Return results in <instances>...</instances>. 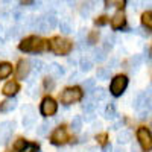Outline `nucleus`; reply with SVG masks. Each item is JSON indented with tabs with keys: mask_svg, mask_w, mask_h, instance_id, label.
<instances>
[{
	"mask_svg": "<svg viewBox=\"0 0 152 152\" xmlns=\"http://www.w3.org/2000/svg\"><path fill=\"white\" fill-rule=\"evenodd\" d=\"M58 26V20L53 14H47V15H43L40 18H34V24H32V29L41 32V34H46L49 31H52Z\"/></svg>",
	"mask_w": 152,
	"mask_h": 152,
	"instance_id": "obj_1",
	"label": "nucleus"
},
{
	"mask_svg": "<svg viewBox=\"0 0 152 152\" xmlns=\"http://www.w3.org/2000/svg\"><path fill=\"white\" fill-rule=\"evenodd\" d=\"M47 41H43L38 37H28L18 44V49L21 52H43L47 49Z\"/></svg>",
	"mask_w": 152,
	"mask_h": 152,
	"instance_id": "obj_2",
	"label": "nucleus"
},
{
	"mask_svg": "<svg viewBox=\"0 0 152 152\" xmlns=\"http://www.w3.org/2000/svg\"><path fill=\"white\" fill-rule=\"evenodd\" d=\"M47 47L52 50L55 55H67L73 49V44L69 40H64V38H61V37H55V38L50 40Z\"/></svg>",
	"mask_w": 152,
	"mask_h": 152,
	"instance_id": "obj_3",
	"label": "nucleus"
},
{
	"mask_svg": "<svg viewBox=\"0 0 152 152\" xmlns=\"http://www.w3.org/2000/svg\"><path fill=\"white\" fill-rule=\"evenodd\" d=\"M81 99H82V91H81V88H78V87H69V88H66V90L61 93V102L66 104V105L79 102Z\"/></svg>",
	"mask_w": 152,
	"mask_h": 152,
	"instance_id": "obj_4",
	"label": "nucleus"
},
{
	"mask_svg": "<svg viewBox=\"0 0 152 152\" xmlns=\"http://www.w3.org/2000/svg\"><path fill=\"white\" fill-rule=\"evenodd\" d=\"M126 87H128V78L123 76V75H119V76H116V78L111 81V84H110V93L113 96L119 97V96L123 94V91L126 90Z\"/></svg>",
	"mask_w": 152,
	"mask_h": 152,
	"instance_id": "obj_5",
	"label": "nucleus"
},
{
	"mask_svg": "<svg viewBox=\"0 0 152 152\" xmlns=\"http://www.w3.org/2000/svg\"><path fill=\"white\" fill-rule=\"evenodd\" d=\"M40 111H41V114L44 117H52L58 111V104L52 97H46V99H43V102H41Z\"/></svg>",
	"mask_w": 152,
	"mask_h": 152,
	"instance_id": "obj_6",
	"label": "nucleus"
},
{
	"mask_svg": "<svg viewBox=\"0 0 152 152\" xmlns=\"http://www.w3.org/2000/svg\"><path fill=\"white\" fill-rule=\"evenodd\" d=\"M15 123L14 122H3L0 123V145H6L9 142V138L12 137V132H14Z\"/></svg>",
	"mask_w": 152,
	"mask_h": 152,
	"instance_id": "obj_7",
	"label": "nucleus"
},
{
	"mask_svg": "<svg viewBox=\"0 0 152 152\" xmlns=\"http://www.w3.org/2000/svg\"><path fill=\"white\" fill-rule=\"evenodd\" d=\"M137 138H138V145H140L145 151H151V148H152V138H151V132L146 128H138Z\"/></svg>",
	"mask_w": 152,
	"mask_h": 152,
	"instance_id": "obj_8",
	"label": "nucleus"
},
{
	"mask_svg": "<svg viewBox=\"0 0 152 152\" xmlns=\"http://www.w3.org/2000/svg\"><path fill=\"white\" fill-rule=\"evenodd\" d=\"M37 120L35 111L32 107H24L23 108V126L24 128H32L34 123Z\"/></svg>",
	"mask_w": 152,
	"mask_h": 152,
	"instance_id": "obj_9",
	"label": "nucleus"
},
{
	"mask_svg": "<svg viewBox=\"0 0 152 152\" xmlns=\"http://www.w3.org/2000/svg\"><path fill=\"white\" fill-rule=\"evenodd\" d=\"M50 140H52V143L53 145H64V143H67V140H69V135H67V131L62 128V126H59V128H56L55 131H53V134H52V137H50Z\"/></svg>",
	"mask_w": 152,
	"mask_h": 152,
	"instance_id": "obj_10",
	"label": "nucleus"
},
{
	"mask_svg": "<svg viewBox=\"0 0 152 152\" xmlns=\"http://www.w3.org/2000/svg\"><path fill=\"white\" fill-rule=\"evenodd\" d=\"M135 110L137 111H145V110H149L151 108V94L148 93H140L135 99Z\"/></svg>",
	"mask_w": 152,
	"mask_h": 152,
	"instance_id": "obj_11",
	"label": "nucleus"
},
{
	"mask_svg": "<svg viewBox=\"0 0 152 152\" xmlns=\"http://www.w3.org/2000/svg\"><path fill=\"white\" fill-rule=\"evenodd\" d=\"M31 73V64H29V61L26 59H21L18 62V66H17V75H18V78L20 79H26L28 76Z\"/></svg>",
	"mask_w": 152,
	"mask_h": 152,
	"instance_id": "obj_12",
	"label": "nucleus"
},
{
	"mask_svg": "<svg viewBox=\"0 0 152 152\" xmlns=\"http://www.w3.org/2000/svg\"><path fill=\"white\" fill-rule=\"evenodd\" d=\"M17 99L9 96V99L3 100V102H0V113H11L17 108Z\"/></svg>",
	"mask_w": 152,
	"mask_h": 152,
	"instance_id": "obj_13",
	"label": "nucleus"
},
{
	"mask_svg": "<svg viewBox=\"0 0 152 152\" xmlns=\"http://www.w3.org/2000/svg\"><path fill=\"white\" fill-rule=\"evenodd\" d=\"M125 21H126L125 14L122 11H117L116 14L113 15V18H111V28L113 29H120V28L125 26Z\"/></svg>",
	"mask_w": 152,
	"mask_h": 152,
	"instance_id": "obj_14",
	"label": "nucleus"
},
{
	"mask_svg": "<svg viewBox=\"0 0 152 152\" xmlns=\"http://www.w3.org/2000/svg\"><path fill=\"white\" fill-rule=\"evenodd\" d=\"M104 117L108 119V120H114L117 117V110H116V104L114 102H110L104 111Z\"/></svg>",
	"mask_w": 152,
	"mask_h": 152,
	"instance_id": "obj_15",
	"label": "nucleus"
},
{
	"mask_svg": "<svg viewBox=\"0 0 152 152\" xmlns=\"http://www.w3.org/2000/svg\"><path fill=\"white\" fill-rule=\"evenodd\" d=\"M47 70H49V75L55 76V78H61V76H64V69H62L59 64H56V62H52Z\"/></svg>",
	"mask_w": 152,
	"mask_h": 152,
	"instance_id": "obj_16",
	"label": "nucleus"
},
{
	"mask_svg": "<svg viewBox=\"0 0 152 152\" xmlns=\"http://www.w3.org/2000/svg\"><path fill=\"white\" fill-rule=\"evenodd\" d=\"M18 90H20V87H18V84H17V82H14V81L8 82V84L3 87V93H5L6 96H14Z\"/></svg>",
	"mask_w": 152,
	"mask_h": 152,
	"instance_id": "obj_17",
	"label": "nucleus"
},
{
	"mask_svg": "<svg viewBox=\"0 0 152 152\" xmlns=\"http://www.w3.org/2000/svg\"><path fill=\"white\" fill-rule=\"evenodd\" d=\"M12 73V66L9 62H2L0 64V79H5Z\"/></svg>",
	"mask_w": 152,
	"mask_h": 152,
	"instance_id": "obj_18",
	"label": "nucleus"
},
{
	"mask_svg": "<svg viewBox=\"0 0 152 152\" xmlns=\"http://www.w3.org/2000/svg\"><path fill=\"white\" fill-rule=\"evenodd\" d=\"M93 97H94L96 102H99V100H107L108 91L105 88H96V90H93Z\"/></svg>",
	"mask_w": 152,
	"mask_h": 152,
	"instance_id": "obj_19",
	"label": "nucleus"
},
{
	"mask_svg": "<svg viewBox=\"0 0 152 152\" xmlns=\"http://www.w3.org/2000/svg\"><path fill=\"white\" fill-rule=\"evenodd\" d=\"M132 140V134L131 131H122L119 135H117V142L120 145H126V143H129Z\"/></svg>",
	"mask_w": 152,
	"mask_h": 152,
	"instance_id": "obj_20",
	"label": "nucleus"
},
{
	"mask_svg": "<svg viewBox=\"0 0 152 152\" xmlns=\"http://www.w3.org/2000/svg\"><path fill=\"white\" fill-rule=\"evenodd\" d=\"M79 67H81V72H90L93 69V61L90 58H82L81 62H79Z\"/></svg>",
	"mask_w": 152,
	"mask_h": 152,
	"instance_id": "obj_21",
	"label": "nucleus"
},
{
	"mask_svg": "<svg viewBox=\"0 0 152 152\" xmlns=\"http://www.w3.org/2000/svg\"><path fill=\"white\" fill-rule=\"evenodd\" d=\"M110 75H111V70L110 69H107V67H100V69H97V79H100V81H107V79H110Z\"/></svg>",
	"mask_w": 152,
	"mask_h": 152,
	"instance_id": "obj_22",
	"label": "nucleus"
},
{
	"mask_svg": "<svg viewBox=\"0 0 152 152\" xmlns=\"http://www.w3.org/2000/svg\"><path fill=\"white\" fill-rule=\"evenodd\" d=\"M58 26H59V31H61L62 34H66V35H69V34L72 32V24H70V21H69L67 18L61 20V23L58 24Z\"/></svg>",
	"mask_w": 152,
	"mask_h": 152,
	"instance_id": "obj_23",
	"label": "nucleus"
},
{
	"mask_svg": "<svg viewBox=\"0 0 152 152\" xmlns=\"http://www.w3.org/2000/svg\"><path fill=\"white\" fill-rule=\"evenodd\" d=\"M142 23H143V26H146L149 31L152 29V14H151V11H146L142 15Z\"/></svg>",
	"mask_w": 152,
	"mask_h": 152,
	"instance_id": "obj_24",
	"label": "nucleus"
},
{
	"mask_svg": "<svg viewBox=\"0 0 152 152\" xmlns=\"http://www.w3.org/2000/svg\"><path fill=\"white\" fill-rule=\"evenodd\" d=\"M29 64L32 66L31 69H34L37 73H40V72L44 70V62L40 61V59H31V61H29Z\"/></svg>",
	"mask_w": 152,
	"mask_h": 152,
	"instance_id": "obj_25",
	"label": "nucleus"
},
{
	"mask_svg": "<svg viewBox=\"0 0 152 152\" xmlns=\"http://www.w3.org/2000/svg\"><path fill=\"white\" fill-rule=\"evenodd\" d=\"M70 126H72V131L73 132H79L81 131V128H82V119L81 117H73V120H72V123H70Z\"/></svg>",
	"mask_w": 152,
	"mask_h": 152,
	"instance_id": "obj_26",
	"label": "nucleus"
},
{
	"mask_svg": "<svg viewBox=\"0 0 152 152\" xmlns=\"http://www.w3.org/2000/svg\"><path fill=\"white\" fill-rule=\"evenodd\" d=\"M82 108L87 113H93V110L96 108V100L94 99H87L85 102H84V105H82Z\"/></svg>",
	"mask_w": 152,
	"mask_h": 152,
	"instance_id": "obj_27",
	"label": "nucleus"
},
{
	"mask_svg": "<svg viewBox=\"0 0 152 152\" xmlns=\"http://www.w3.org/2000/svg\"><path fill=\"white\" fill-rule=\"evenodd\" d=\"M125 5V0H105L107 8H122Z\"/></svg>",
	"mask_w": 152,
	"mask_h": 152,
	"instance_id": "obj_28",
	"label": "nucleus"
},
{
	"mask_svg": "<svg viewBox=\"0 0 152 152\" xmlns=\"http://www.w3.org/2000/svg\"><path fill=\"white\" fill-rule=\"evenodd\" d=\"M94 59H96L97 62L105 61V59H107V53H105V50H104V49H96V50H94Z\"/></svg>",
	"mask_w": 152,
	"mask_h": 152,
	"instance_id": "obj_29",
	"label": "nucleus"
},
{
	"mask_svg": "<svg viewBox=\"0 0 152 152\" xmlns=\"http://www.w3.org/2000/svg\"><path fill=\"white\" fill-rule=\"evenodd\" d=\"M50 126H52V123H50V122H44V123L40 125V128L37 129V132L40 134V135H46L49 132V129H50Z\"/></svg>",
	"mask_w": 152,
	"mask_h": 152,
	"instance_id": "obj_30",
	"label": "nucleus"
},
{
	"mask_svg": "<svg viewBox=\"0 0 152 152\" xmlns=\"http://www.w3.org/2000/svg\"><path fill=\"white\" fill-rule=\"evenodd\" d=\"M38 151V148L35 146V145H32V143H26V145H24L18 152H37Z\"/></svg>",
	"mask_w": 152,
	"mask_h": 152,
	"instance_id": "obj_31",
	"label": "nucleus"
},
{
	"mask_svg": "<svg viewBox=\"0 0 152 152\" xmlns=\"http://www.w3.org/2000/svg\"><path fill=\"white\" fill-rule=\"evenodd\" d=\"M93 11V6H91V2H88L87 5H84V8L81 9V15L82 17H87L88 14H90V12Z\"/></svg>",
	"mask_w": 152,
	"mask_h": 152,
	"instance_id": "obj_32",
	"label": "nucleus"
},
{
	"mask_svg": "<svg viewBox=\"0 0 152 152\" xmlns=\"http://www.w3.org/2000/svg\"><path fill=\"white\" fill-rule=\"evenodd\" d=\"M44 88H46V90H49V91H52L53 88H55V82L50 79V78H46L44 79Z\"/></svg>",
	"mask_w": 152,
	"mask_h": 152,
	"instance_id": "obj_33",
	"label": "nucleus"
},
{
	"mask_svg": "<svg viewBox=\"0 0 152 152\" xmlns=\"http://www.w3.org/2000/svg\"><path fill=\"white\" fill-rule=\"evenodd\" d=\"M107 134L105 132H102V134H97L96 135V140H97V143H100V145H105L107 143Z\"/></svg>",
	"mask_w": 152,
	"mask_h": 152,
	"instance_id": "obj_34",
	"label": "nucleus"
},
{
	"mask_svg": "<svg viewBox=\"0 0 152 152\" xmlns=\"http://www.w3.org/2000/svg\"><path fill=\"white\" fill-rule=\"evenodd\" d=\"M107 23H108V18H107V17H99V18L94 20V24H96V26H105Z\"/></svg>",
	"mask_w": 152,
	"mask_h": 152,
	"instance_id": "obj_35",
	"label": "nucleus"
},
{
	"mask_svg": "<svg viewBox=\"0 0 152 152\" xmlns=\"http://www.w3.org/2000/svg\"><path fill=\"white\" fill-rule=\"evenodd\" d=\"M9 31H11V32H9V35H11L12 38H17V37H20V34H21V31H20V28H18V26L11 28Z\"/></svg>",
	"mask_w": 152,
	"mask_h": 152,
	"instance_id": "obj_36",
	"label": "nucleus"
},
{
	"mask_svg": "<svg viewBox=\"0 0 152 152\" xmlns=\"http://www.w3.org/2000/svg\"><path fill=\"white\" fill-rule=\"evenodd\" d=\"M84 87L88 88V90H93L94 88V79H85L84 81Z\"/></svg>",
	"mask_w": 152,
	"mask_h": 152,
	"instance_id": "obj_37",
	"label": "nucleus"
},
{
	"mask_svg": "<svg viewBox=\"0 0 152 152\" xmlns=\"http://www.w3.org/2000/svg\"><path fill=\"white\" fill-rule=\"evenodd\" d=\"M113 44H114V37H113V35H111V37H107V38H105V47H107V49H108V47L111 49Z\"/></svg>",
	"mask_w": 152,
	"mask_h": 152,
	"instance_id": "obj_38",
	"label": "nucleus"
},
{
	"mask_svg": "<svg viewBox=\"0 0 152 152\" xmlns=\"http://www.w3.org/2000/svg\"><path fill=\"white\" fill-rule=\"evenodd\" d=\"M24 145H26V142H24L23 138H18V142H17V143L14 145V149H15V151L18 152V151H20V149H21V148H23Z\"/></svg>",
	"mask_w": 152,
	"mask_h": 152,
	"instance_id": "obj_39",
	"label": "nucleus"
},
{
	"mask_svg": "<svg viewBox=\"0 0 152 152\" xmlns=\"http://www.w3.org/2000/svg\"><path fill=\"white\" fill-rule=\"evenodd\" d=\"M97 37H99V34H96V32L90 34V37H88V43H90V44H94V41L97 40Z\"/></svg>",
	"mask_w": 152,
	"mask_h": 152,
	"instance_id": "obj_40",
	"label": "nucleus"
},
{
	"mask_svg": "<svg viewBox=\"0 0 152 152\" xmlns=\"http://www.w3.org/2000/svg\"><path fill=\"white\" fill-rule=\"evenodd\" d=\"M131 62H132V64L137 67V66H140V62H142V58L140 56H134L132 59H131Z\"/></svg>",
	"mask_w": 152,
	"mask_h": 152,
	"instance_id": "obj_41",
	"label": "nucleus"
},
{
	"mask_svg": "<svg viewBox=\"0 0 152 152\" xmlns=\"http://www.w3.org/2000/svg\"><path fill=\"white\" fill-rule=\"evenodd\" d=\"M5 40H6V37H5V31H3V28L0 26V43H5Z\"/></svg>",
	"mask_w": 152,
	"mask_h": 152,
	"instance_id": "obj_42",
	"label": "nucleus"
},
{
	"mask_svg": "<svg viewBox=\"0 0 152 152\" xmlns=\"http://www.w3.org/2000/svg\"><path fill=\"white\" fill-rule=\"evenodd\" d=\"M145 58H146L148 62H151V47H148V49L145 50Z\"/></svg>",
	"mask_w": 152,
	"mask_h": 152,
	"instance_id": "obj_43",
	"label": "nucleus"
},
{
	"mask_svg": "<svg viewBox=\"0 0 152 152\" xmlns=\"http://www.w3.org/2000/svg\"><path fill=\"white\" fill-rule=\"evenodd\" d=\"M102 152H113V146H111L110 143H105V146H104Z\"/></svg>",
	"mask_w": 152,
	"mask_h": 152,
	"instance_id": "obj_44",
	"label": "nucleus"
},
{
	"mask_svg": "<svg viewBox=\"0 0 152 152\" xmlns=\"http://www.w3.org/2000/svg\"><path fill=\"white\" fill-rule=\"evenodd\" d=\"M21 3H23L24 6H29V5L34 3V0H21Z\"/></svg>",
	"mask_w": 152,
	"mask_h": 152,
	"instance_id": "obj_45",
	"label": "nucleus"
},
{
	"mask_svg": "<svg viewBox=\"0 0 152 152\" xmlns=\"http://www.w3.org/2000/svg\"><path fill=\"white\" fill-rule=\"evenodd\" d=\"M131 152H138V148H137L135 145H132V148H131Z\"/></svg>",
	"mask_w": 152,
	"mask_h": 152,
	"instance_id": "obj_46",
	"label": "nucleus"
},
{
	"mask_svg": "<svg viewBox=\"0 0 152 152\" xmlns=\"http://www.w3.org/2000/svg\"><path fill=\"white\" fill-rule=\"evenodd\" d=\"M3 3H11V2H14V0H2Z\"/></svg>",
	"mask_w": 152,
	"mask_h": 152,
	"instance_id": "obj_47",
	"label": "nucleus"
},
{
	"mask_svg": "<svg viewBox=\"0 0 152 152\" xmlns=\"http://www.w3.org/2000/svg\"><path fill=\"white\" fill-rule=\"evenodd\" d=\"M88 152H94V148H90V149H88Z\"/></svg>",
	"mask_w": 152,
	"mask_h": 152,
	"instance_id": "obj_48",
	"label": "nucleus"
},
{
	"mask_svg": "<svg viewBox=\"0 0 152 152\" xmlns=\"http://www.w3.org/2000/svg\"><path fill=\"white\" fill-rule=\"evenodd\" d=\"M69 2H70V3H75V2H76V0H69Z\"/></svg>",
	"mask_w": 152,
	"mask_h": 152,
	"instance_id": "obj_49",
	"label": "nucleus"
},
{
	"mask_svg": "<svg viewBox=\"0 0 152 152\" xmlns=\"http://www.w3.org/2000/svg\"><path fill=\"white\" fill-rule=\"evenodd\" d=\"M117 152H125V151H123V149H119V151H117Z\"/></svg>",
	"mask_w": 152,
	"mask_h": 152,
	"instance_id": "obj_50",
	"label": "nucleus"
}]
</instances>
